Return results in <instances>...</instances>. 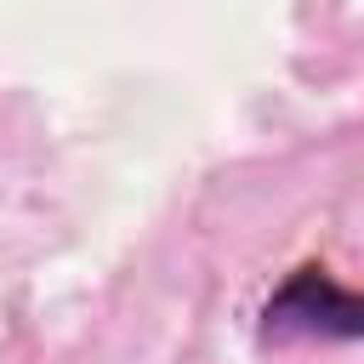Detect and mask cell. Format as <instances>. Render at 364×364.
Listing matches in <instances>:
<instances>
[{
  "instance_id": "obj_1",
  "label": "cell",
  "mask_w": 364,
  "mask_h": 364,
  "mask_svg": "<svg viewBox=\"0 0 364 364\" xmlns=\"http://www.w3.org/2000/svg\"><path fill=\"white\" fill-rule=\"evenodd\" d=\"M262 347H330V341H364V290L341 284L324 262L290 267L273 296L256 313Z\"/></svg>"
}]
</instances>
